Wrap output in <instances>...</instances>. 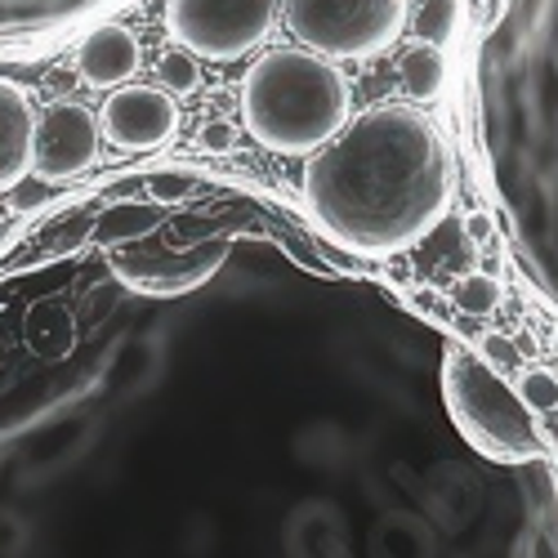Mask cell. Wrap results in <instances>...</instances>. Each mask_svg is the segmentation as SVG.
<instances>
[{"label":"cell","instance_id":"1","mask_svg":"<svg viewBox=\"0 0 558 558\" xmlns=\"http://www.w3.org/2000/svg\"><path fill=\"white\" fill-rule=\"evenodd\" d=\"M456 197V148L415 104H380L344 121L304 166V206L366 259L421 246Z\"/></svg>","mask_w":558,"mask_h":558},{"label":"cell","instance_id":"2","mask_svg":"<svg viewBox=\"0 0 558 558\" xmlns=\"http://www.w3.org/2000/svg\"><path fill=\"white\" fill-rule=\"evenodd\" d=\"M353 117L349 76L313 50H268L246 68L242 121L277 157H313Z\"/></svg>","mask_w":558,"mask_h":558},{"label":"cell","instance_id":"3","mask_svg":"<svg viewBox=\"0 0 558 558\" xmlns=\"http://www.w3.org/2000/svg\"><path fill=\"white\" fill-rule=\"evenodd\" d=\"M442 407L451 425L474 451L496 464H527L545 456V434L536 429V415L523 407L519 389L509 385L478 349L451 344L442 353Z\"/></svg>","mask_w":558,"mask_h":558},{"label":"cell","instance_id":"4","mask_svg":"<svg viewBox=\"0 0 558 558\" xmlns=\"http://www.w3.org/2000/svg\"><path fill=\"white\" fill-rule=\"evenodd\" d=\"M407 14L411 0H282V23L295 32L300 50L331 63L393 50L407 32Z\"/></svg>","mask_w":558,"mask_h":558},{"label":"cell","instance_id":"5","mask_svg":"<svg viewBox=\"0 0 558 558\" xmlns=\"http://www.w3.org/2000/svg\"><path fill=\"white\" fill-rule=\"evenodd\" d=\"M282 19V0H170L166 27L179 50L206 63H238L255 54Z\"/></svg>","mask_w":558,"mask_h":558},{"label":"cell","instance_id":"6","mask_svg":"<svg viewBox=\"0 0 558 558\" xmlns=\"http://www.w3.org/2000/svg\"><path fill=\"white\" fill-rule=\"evenodd\" d=\"M99 117L76 99H54L36 112V144H32V170L45 183H63L85 174L99 161Z\"/></svg>","mask_w":558,"mask_h":558},{"label":"cell","instance_id":"7","mask_svg":"<svg viewBox=\"0 0 558 558\" xmlns=\"http://www.w3.org/2000/svg\"><path fill=\"white\" fill-rule=\"evenodd\" d=\"M223 259H228V242H206V246H193V251L134 246V251H121L112 259V272H117L121 287H130L138 295L170 300V295H189V291L206 287L210 277L223 268Z\"/></svg>","mask_w":558,"mask_h":558},{"label":"cell","instance_id":"8","mask_svg":"<svg viewBox=\"0 0 558 558\" xmlns=\"http://www.w3.org/2000/svg\"><path fill=\"white\" fill-rule=\"evenodd\" d=\"M179 130V104L161 85H121L99 112V134L117 153H157Z\"/></svg>","mask_w":558,"mask_h":558},{"label":"cell","instance_id":"9","mask_svg":"<svg viewBox=\"0 0 558 558\" xmlns=\"http://www.w3.org/2000/svg\"><path fill=\"white\" fill-rule=\"evenodd\" d=\"M32 144H36V104L23 85L0 76V193L32 179Z\"/></svg>","mask_w":558,"mask_h":558},{"label":"cell","instance_id":"10","mask_svg":"<svg viewBox=\"0 0 558 558\" xmlns=\"http://www.w3.org/2000/svg\"><path fill=\"white\" fill-rule=\"evenodd\" d=\"M76 72L85 85H95V89H121L134 81L138 72V36L125 32V27H99V32H89L85 45H81V54H76Z\"/></svg>","mask_w":558,"mask_h":558},{"label":"cell","instance_id":"11","mask_svg":"<svg viewBox=\"0 0 558 558\" xmlns=\"http://www.w3.org/2000/svg\"><path fill=\"white\" fill-rule=\"evenodd\" d=\"M402 89L415 108L442 99V89H447V50L442 45H425V40L411 45L402 54Z\"/></svg>","mask_w":558,"mask_h":558},{"label":"cell","instance_id":"12","mask_svg":"<svg viewBox=\"0 0 558 558\" xmlns=\"http://www.w3.org/2000/svg\"><path fill=\"white\" fill-rule=\"evenodd\" d=\"M161 223V210L157 206H117V210H104L99 223H95V238L104 246H134V242H144L148 232H157Z\"/></svg>","mask_w":558,"mask_h":558},{"label":"cell","instance_id":"13","mask_svg":"<svg viewBox=\"0 0 558 558\" xmlns=\"http://www.w3.org/2000/svg\"><path fill=\"white\" fill-rule=\"evenodd\" d=\"M451 300H456V308L464 313V317H487V313H496L500 308V282L496 277H487V272H464L460 282L451 287Z\"/></svg>","mask_w":558,"mask_h":558},{"label":"cell","instance_id":"14","mask_svg":"<svg viewBox=\"0 0 558 558\" xmlns=\"http://www.w3.org/2000/svg\"><path fill=\"white\" fill-rule=\"evenodd\" d=\"M157 81H161L166 95H193V89L202 85V68L189 50H170L157 63Z\"/></svg>","mask_w":558,"mask_h":558},{"label":"cell","instance_id":"15","mask_svg":"<svg viewBox=\"0 0 558 558\" xmlns=\"http://www.w3.org/2000/svg\"><path fill=\"white\" fill-rule=\"evenodd\" d=\"M451 27H456V0H425V5L415 10V19H411V32L421 36L425 45H447Z\"/></svg>","mask_w":558,"mask_h":558},{"label":"cell","instance_id":"16","mask_svg":"<svg viewBox=\"0 0 558 558\" xmlns=\"http://www.w3.org/2000/svg\"><path fill=\"white\" fill-rule=\"evenodd\" d=\"M514 389H519V398H523V407H527L532 415L558 407V376H549L545 366H527Z\"/></svg>","mask_w":558,"mask_h":558},{"label":"cell","instance_id":"17","mask_svg":"<svg viewBox=\"0 0 558 558\" xmlns=\"http://www.w3.org/2000/svg\"><path fill=\"white\" fill-rule=\"evenodd\" d=\"M148 193L157 206H174V202H189L197 193V179H193V170H157L148 179Z\"/></svg>","mask_w":558,"mask_h":558},{"label":"cell","instance_id":"18","mask_svg":"<svg viewBox=\"0 0 558 558\" xmlns=\"http://www.w3.org/2000/svg\"><path fill=\"white\" fill-rule=\"evenodd\" d=\"M478 353L492 366H519V344L509 340V336H483L478 340Z\"/></svg>","mask_w":558,"mask_h":558},{"label":"cell","instance_id":"19","mask_svg":"<svg viewBox=\"0 0 558 558\" xmlns=\"http://www.w3.org/2000/svg\"><path fill=\"white\" fill-rule=\"evenodd\" d=\"M197 144H202V153H228L232 144H238V130H232L228 121H206L197 130Z\"/></svg>","mask_w":558,"mask_h":558},{"label":"cell","instance_id":"20","mask_svg":"<svg viewBox=\"0 0 558 558\" xmlns=\"http://www.w3.org/2000/svg\"><path fill=\"white\" fill-rule=\"evenodd\" d=\"M464 232H470V242H478V246H483V242L492 238V219H487L483 210H474L470 219H464Z\"/></svg>","mask_w":558,"mask_h":558},{"label":"cell","instance_id":"21","mask_svg":"<svg viewBox=\"0 0 558 558\" xmlns=\"http://www.w3.org/2000/svg\"><path fill=\"white\" fill-rule=\"evenodd\" d=\"M500 10H505V0H487V14H483V27H496Z\"/></svg>","mask_w":558,"mask_h":558},{"label":"cell","instance_id":"22","mask_svg":"<svg viewBox=\"0 0 558 558\" xmlns=\"http://www.w3.org/2000/svg\"><path fill=\"white\" fill-rule=\"evenodd\" d=\"M10 242H14V223H10V219H0V255L10 251Z\"/></svg>","mask_w":558,"mask_h":558},{"label":"cell","instance_id":"23","mask_svg":"<svg viewBox=\"0 0 558 558\" xmlns=\"http://www.w3.org/2000/svg\"><path fill=\"white\" fill-rule=\"evenodd\" d=\"M554 353H558V327H554Z\"/></svg>","mask_w":558,"mask_h":558},{"label":"cell","instance_id":"24","mask_svg":"<svg viewBox=\"0 0 558 558\" xmlns=\"http://www.w3.org/2000/svg\"><path fill=\"white\" fill-rule=\"evenodd\" d=\"M0 219H5V206H0Z\"/></svg>","mask_w":558,"mask_h":558}]
</instances>
